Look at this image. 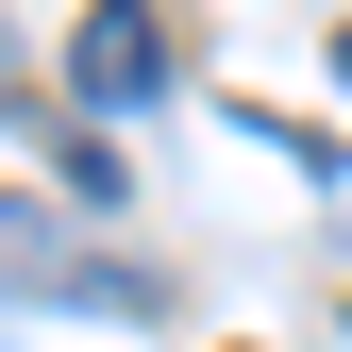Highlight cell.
<instances>
[{
	"mask_svg": "<svg viewBox=\"0 0 352 352\" xmlns=\"http://www.w3.org/2000/svg\"><path fill=\"white\" fill-rule=\"evenodd\" d=\"M67 84H84V118H135V101H168V84H185V0H84Z\"/></svg>",
	"mask_w": 352,
	"mask_h": 352,
	"instance_id": "7a4b0ae2",
	"label": "cell"
},
{
	"mask_svg": "<svg viewBox=\"0 0 352 352\" xmlns=\"http://www.w3.org/2000/svg\"><path fill=\"white\" fill-rule=\"evenodd\" d=\"M0 302H34V319H151V285L118 269L51 185H0Z\"/></svg>",
	"mask_w": 352,
	"mask_h": 352,
	"instance_id": "6da1fadb",
	"label": "cell"
},
{
	"mask_svg": "<svg viewBox=\"0 0 352 352\" xmlns=\"http://www.w3.org/2000/svg\"><path fill=\"white\" fill-rule=\"evenodd\" d=\"M336 84H352V34H336Z\"/></svg>",
	"mask_w": 352,
	"mask_h": 352,
	"instance_id": "3957f363",
	"label": "cell"
}]
</instances>
